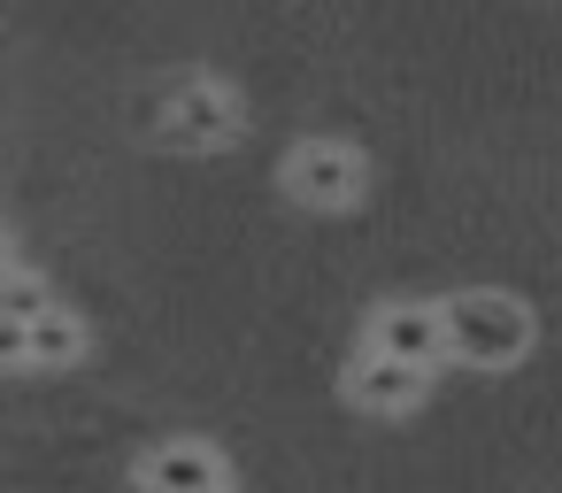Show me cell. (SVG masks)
<instances>
[{"mask_svg":"<svg viewBox=\"0 0 562 493\" xmlns=\"http://www.w3.org/2000/svg\"><path fill=\"white\" fill-rule=\"evenodd\" d=\"M78 355H86V316L63 309V301H47V309L24 324V370H70Z\"/></svg>","mask_w":562,"mask_h":493,"instance_id":"52a82bcc","label":"cell"},{"mask_svg":"<svg viewBox=\"0 0 562 493\" xmlns=\"http://www.w3.org/2000/svg\"><path fill=\"white\" fill-rule=\"evenodd\" d=\"M362 186H370V170H362V155L347 139H301L285 155V193L301 209H355Z\"/></svg>","mask_w":562,"mask_h":493,"instance_id":"3957f363","label":"cell"},{"mask_svg":"<svg viewBox=\"0 0 562 493\" xmlns=\"http://www.w3.org/2000/svg\"><path fill=\"white\" fill-rule=\"evenodd\" d=\"M209 493H232V485H209Z\"/></svg>","mask_w":562,"mask_h":493,"instance_id":"9c48e42d","label":"cell"},{"mask_svg":"<svg viewBox=\"0 0 562 493\" xmlns=\"http://www.w3.org/2000/svg\"><path fill=\"white\" fill-rule=\"evenodd\" d=\"M370 355L385 362H408L431 378V362H447V339H439V301H378L370 309V332H362Z\"/></svg>","mask_w":562,"mask_h":493,"instance_id":"277c9868","label":"cell"},{"mask_svg":"<svg viewBox=\"0 0 562 493\" xmlns=\"http://www.w3.org/2000/svg\"><path fill=\"white\" fill-rule=\"evenodd\" d=\"M439 339L470 370H508L516 355H531V309L516 293H454L439 301Z\"/></svg>","mask_w":562,"mask_h":493,"instance_id":"6da1fadb","label":"cell"},{"mask_svg":"<svg viewBox=\"0 0 562 493\" xmlns=\"http://www.w3.org/2000/svg\"><path fill=\"white\" fill-rule=\"evenodd\" d=\"M424 385H431L424 370L385 362V355H370V347L347 362V401H355V408H370V416H408V408L424 401Z\"/></svg>","mask_w":562,"mask_h":493,"instance_id":"5b68a950","label":"cell"},{"mask_svg":"<svg viewBox=\"0 0 562 493\" xmlns=\"http://www.w3.org/2000/svg\"><path fill=\"white\" fill-rule=\"evenodd\" d=\"M162 147H178V155H216V147H232L239 139V93L232 86H216V78H186L170 101H162Z\"/></svg>","mask_w":562,"mask_h":493,"instance_id":"7a4b0ae2","label":"cell"},{"mask_svg":"<svg viewBox=\"0 0 562 493\" xmlns=\"http://www.w3.org/2000/svg\"><path fill=\"white\" fill-rule=\"evenodd\" d=\"M209 485H232L224 478V455L209 439H162L139 462V493H209Z\"/></svg>","mask_w":562,"mask_h":493,"instance_id":"8992f818","label":"cell"},{"mask_svg":"<svg viewBox=\"0 0 562 493\" xmlns=\"http://www.w3.org/2000/svg\"><path fill=\"white\" fill-rule=\"evenodd\" d=\"M0 370H24V324L0 316Z\"/></svg>","mask_w":562,"mask_h":493,"instance_id":"ba28073f","label":"cell"}]
</instances>
